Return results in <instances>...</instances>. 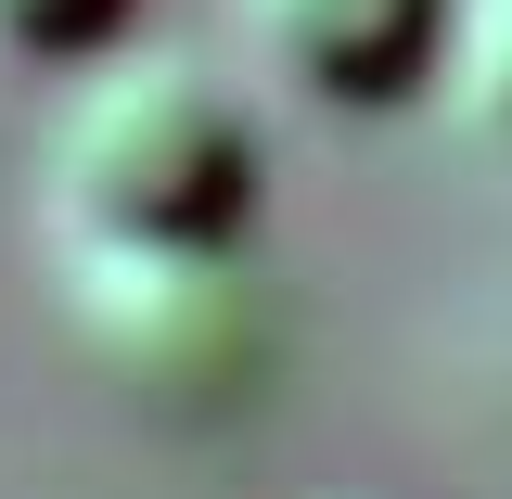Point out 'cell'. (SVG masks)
I'll return each instance as SVG.
<instances>
[{"label": "cell", "instance_id": "obj_1", "mask_svg": "<svg viewBox=\"0 0 512 499\" xmlns=\"http://www.w3.org/2000/svg\"><path fill=\"white\" fill-rule=\"evenodd\" d=\"M39 218L64 256L141 244H244L256 218V116L192 52H90L39 141Z\"/></svg>", "mask_w": 512, "mask_h": 499}, {"label": "cell", "instance_id": "obj_2", "mask_svg": "<svg viewBox=\"0 0 512 499\" xmlns=\"http://www.w3.org/2000/svg\"><path fill=\"white\" fill-rule=\"evenodd\" d=\"M64 320H77L90 372L141 410H231L269 372V295L231 244L64 256Z\"/></svg>", "mask_w": 512, "mask_h": 499}, {"label": "cell", "instance_id": "obj_3", "mask_svg": "<svg viewBox=\"0 0 512 499\" xmlns=\"http://www.w3.org/2000/svg\"><path fill=\"white\" fill-rule=\"evenodd\" d=\"M244 13L256 64L282 90H308L333 116H372V103H410L448 64V0H231Z\"/></svg>", "mask_w": 512, "mask_h": 499}, {"label": "cell", "instance_id": "obj_4", "mask_svg": "<svg viewBox=\"0 0 512 499\" xmlns=\"http://www.w3.org/2000/svg\"><path fill=\"white\" fill-rule=\"evenodd\" d=\"M436 77L512 141V0H448V64Z\"/></svg>", "mask_w": 512, "mask_h": 499}, {"label": "cell", "instance_id": "obj_5", "mask_svg": "<svg viewBox=\"0 0 512 499\" xmlns=\"http://www.w3.org/2000/svg\"><path fill=\"white\" fill-rule=\"evenodd\" d=\"M116 26H128V0H0V52H26V64H90V52H116Z\"/></svg>", "mask_w": 512, "mask_h": 499}]
</instances>
